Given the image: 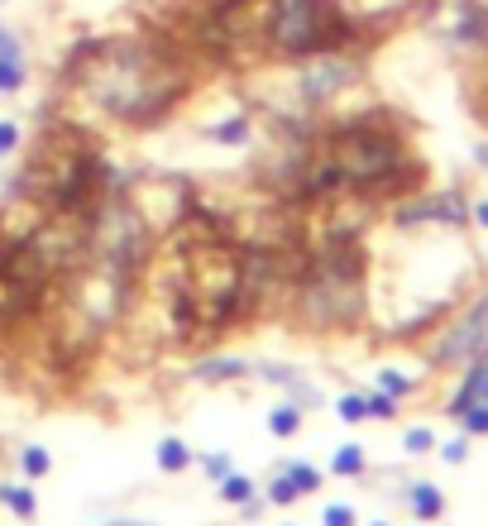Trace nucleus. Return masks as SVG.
<instances>
[{
  "label": "nucleus",
  "mask_w": 488,
  "mask_h": 526,
  "mask_svg": "<svg viewBox=\"0 0 488 526\" xmlns=\"http://www.w3.org/2000/svg\"><path fill=\"white\" fill-rule=\"evenodd\" d=\"M244 517H249V522H259V517H264V503H259V498H249V503H244Z\"/></svg>",
  "instance_id": "2f4dec72"
},
{
  "label": "nucleus",
  "mask_w": 488,
  "mask_h": 526,
  "mask_svg": "<svg viewBox=\"0 0 488 526\" xmlns=\"http://www.w3.org/2000/svg\"><path fill=\"white\" fill-rule=\"evenodd\" d=\"M398 225H465L469 220V206L460 192H436V197H417V201H402L398 206Z\"/></svg>",
  "instance_id": "0eeeda50"
},
{
  "label": "nucleus",
  "mask_w": 488,
  "mask_h": 526,
  "mask_svg": "<svg viewBox=\"0 0 488 526\" xmlns=\"http://www.w3.org/2000/svg\"><path fill=\"white\" fill-rule=\"evenodd\" d=\"M187 464H192V450H187L182 440H173V436L158 440V469H163V474H182Z\"/></svg>",
  "instance_id": "f8f14e48"
},
{
  "label": "nucleus",
  "mask_w": 488,
  "mask_h": 526,
  "mask_svg": "<svg viewBox=\"0 0 488 526\" xmlns=\"http://www.w3.org/2000/svg\"><path fill=\"white\" fill-rule=\"evenodd\" d=\"M288 479L297 483V493H316V488L326 483L321 474H316V469H311V464H292V469H288Z\"/></svg>",
  "instance_id": "412c9836"
},
{
  "label": "nucleus",
  "mask_w": 488,
  "mask_h": 526,
  "mask_svg": "<svg viewBox=\"0 0 488 526\" xmlns=\"http://www.w3.org/2000/svg\"><path fill=\"white\" fill-rule=\"evenodd\" d=\"M20 464H24V474H29V479H44L48 469H53V460H48L44 445H24V450H20Z\"/></svg>",
  "instance_id": "f3484780"
},
{
  "label": "nucleus",
  "mask_w": 488,
  "mask_h": 526,
  "mask_svg": "<svg viewBox=\"0 0 488 526\" xmlns=\"http://www.w3.org/2000/svg\"><path fill=\"white\" fill-rule=\"evenodd\" d=\"M240 373H244L240 359H206L197 369V378H211V383H216V378H240Z\"/></svg>",
  "instance_id": "6ab92c4d"
},
{
  "label": "nucleus",
  "mask_w": 488,
  "mask_h": 526,
  "mask_svg": "<svg viewBox=\"0 0 488 526\" xmlns=\"http://www.w3.org/2000/svg\"><path fill=\"white\" fill-rule=\"evenodd\" d=\"M431 445H436V436H431L426 426H412V431L402 436V450H407V455H426Z\"/></svg>",
  "instance_id": "5701e85b"
},
{
  "label": "nucleus",
  "mask_w": 488,
  "mask_h": 526,
  "mask_svg": "<svg viewBox=\"0 0 488 526\" xmlns=\"http://www.w3.org/2000/svg\"><path fill=\"white\" fill-rule=\"evenodd\" d=\"M321 154L331 158V168L340 173V187L345 192H359V197H402L407 187L422 182V168L412 163L402 134L393 125H383L374 115H359V120H345L326 130L321 139Z\"/></svg>",
  "instance_id": "7ed1b4c3"
},
{
  "label": "nucleus",
  "mask_w": 488,
  "mask_h": 526,
  "mask_svg": "<svg viewBox=\"0 0 488 526\" xmlns=\"http://www.w3.org/2000/svg\"><path fill=\"white\" fill-rule=\"evenodd\" d=\"M378 383H383V393H393V397H407V393H412V378H402V373H393V369L378 373Z\"/></svg>",
  "instance_id": "a878e982"
},
{
  "label": "nucleus",
  "mask_w": 488,
  "mask_h": 526,
  "mask_svg": "<svg viewBox=\"0 0 488 526\" xmlns=\"http://www.w3.org/2000/svg\"><path fill=\"white\" fill-rule=\"evenodd\" d=\"M297 316L311 330H345L364 316V254L350 240L321 244L297 273Z\"/></svg>",
  "instance_id": "20e7f679"
},
{
  "label": "nucleus",
  "mask_w": 488,
  "mask_h": 526,
  "mask_svg": "<svg viewBox=\"0 0 488 526\" xmlns=\"http://www.w3.org/2000/svg\"><path fill=\"white\" fill-rule=\"evenodd\" d=\"M20 149V125L15 120H0V158H10Z\"/></svg>",
  "instance_id": "bb28decb"
},
{
  "label": "nucleus",
  "mask_w": 488,
  "mask_h": 526,
  "mask_svg": "<svg viewBox=\"0 0 488 526\" xmlns=\"http://www.w3.org/2000/svg\"><path fill=\"white\" fill-rule=\"evenodd\" d=\"M297 498H302V493H297V483H292L288 474H283V479H273V488H268V503H278V507H292Z\"/></svg>",
  "instance_id": "4be33fe9"
},
{
  "label": "nucleus",
  "mask_w": 488,
  "mask_h": 526,
  "mask_svg": "<svg viewBox=\"0 0 488 526\" xmlns=\"http://www.w3.org/2000/svg\"><path fill=\"white\" fill-rule=\"evenodd\" d=\"M479 402H488V354H474V369L465 373L460 393L450 402V417H465L469 407H479Z\"/></svg>",
  "instance_id": "9d476101"
},
{
  "label": "nucleus",
  "mask_w": 488,
  "mask_h": 526,
  "mask_svg": "<svg viewBox=\"0 0 488 526\" xmlns=\"http://www.w3.org/2000/svg\"><path fill=\"white\" fill-rule=\"evenodd\" d=\"M221 498H225V503H235V507H244L249 498H254V479H244V474L230 469V474L221 479Z\"/></svg>",
  "instance_id": "dca6fc26"
},
{
  "label": "nucleus",
  "mask_w": 488,
  "mask_h": 526,
  "mask_svg": "<svg viewBox=\"0 0 488 526\" xmlns=\"http://www.w3.org/2000/svg\"><path fill=\"white\" fill-rule=\"evenodd\" d=\"M484 340H488V297L479 307L469 311L460 326L445 335V345L436 350V359H460V354H484Z\"/></svg>",
  "instance_id": "6e6552de"
},
{
  "label": "nucleus",
  "mask_w": 488,
  "mask_h": 526,
  "mask_svg": "<svg viewBox=\"0 0 488 526\" xmlns=\"http://www.w3.org/2000/svg\"><path fill=\"white\" fill-rule=\"evenodd\" d=\"M460 421H465V431H469V436H488V402L469 407V412H465Z\"/></svg>",
  "instance_id": "393cba45"
},
{
  "label": "nucleus",
  "mask_w": 488,
  "mask_h": 526,
  "mask_svg": "<svg viewBox=\"0 0 488 526\" xmlns=\"http://www.w3.org/2000/svg\"><path fill=\"white\" fill-rule=\"evenodd\" d=\"M412 512H417L422 522H436V517L445 512L441 488H431V483H412Z\"/></svg>",
  "instance_id": "9b49d317"
},
{
  "label": "nucleus",
  "mask_w": 488,
  "mask_h": 526,
  "mask_svg": "<svg viewBox=\"0 0 488 526\" xmlns=\"http://www.w3.org/2000/svg\"><path fill=\"white\" fill-rule=\"evenodd\" d=\"M201 464H206V474H211L216 483L230 474V455H201Z\"/></svg>",
  "instance_id": "c85d7f7f"
},
{
  "label": "nucleus",
  "mask_w": 488,
  "mask_h": 526,
  "mask_svg": "<svg viewBox=\"0 0 488 526\" xmlns=\"http://www.w3.org/2000/svg\"><path fill=\"white\" fill-rule=\"evenodd\" d=\"M335 412H340V421H364L369 412H364V397L359 393H345L340 402H335Z\"/></svg>",
  "instance_id": "b1692460"
},
{
  "label": "nucleus",
  "mask_w": 488,
  "mask_h": 526,
  "mask_svg": "<svg viewBox=\"0 0 488 526\" xmlns=\"http://www.w3.org/2000/svg\"><path fill=\"white\" fill-rule=\"evenodd\" d=\"M441 455H445L450 464H460V460L469 455V445H465V440H445V445H441Z\"/></svg>",
  "instance_id": "c756f323"
},
{
  "label": "nucleus",
  "mask_w": 488,
  "mask_h": 526,
  "mask_svg": "<svg viewBox=\"0 0 488 526\" xmlns=\"http://www.w3.org/2000/svg\"><path fill=\"white\" fill-rule=\"evenodd\" d=\"M211 139H216V144H230V149H235V144H249V120H244V115L221 120V125H211Z\"/></svg>",
  "instance_id": "4468645a"
},
{
  "label": "nucleus",
  "mask_w": 488,
  "mask_h": 526,
  "mask_svg": "<svg viewBox=\"0 0 488 526\" xmlns=\"http://www.w3.org/2000/svg\"><path fill=\"white\" fill-rule=\"evenodd\" d=\"M474 158H479V163H488V144H479V149H474Z\"/></svg>",
  "instance_id": "473e14b6"
},
{
  "label": "nucleus",
  "mask_w": 488,
  "mask_h": 526,
  "mask_svg": "<svg viewBox=\"0 0 488 526\" xmlns=\"http://www.w3.org/2000/svg\"><path fill=\"white\" fill-rule=\"evenodd\" d=\"M297 426H302V412H297L292 402H283V407L268 412V431H273V436H297Z\"/></svg>",
  "instance_id": "2eb2a0df"
},
{
  "label": "nucleus",
  "mask_w": 488,
  "mask_h": 526,
  "mask_svg": "<svg viewBox=\"0 0 488 526\" xmlns=\"http://www.w3.org/2000/svg\"><path fill=\"white\" fill-rule=\"evenodd\" d=\"M321 526H355V507H345V503H335L321 512Z\"/></svg>",
  "instance_id": "cd10ccee"
},
{
  "label": "nucleus",
  "mask_w": 488,
  "mask_h": 526,
  "mask_svg": "<svg viewBox=\"0 0 488 526\" xmlns=\"http://www.w3.org/2000/svg\"><path fill=\"white\" fill-rule=\"evenodd\" d=\"M24 82H29V63H24L20 34L0 24V91H5V96H15Z\"/></svg>",
  "instance_id": "1a4fd4ad"
},
{
  "label": "nucleus",
  "mask_w": 488,
  "mask_h": 526,
  "mask_svg": "<svg viewBox=\"0 0 488 526\" xmlns=\"http://www.w3.org/2000/svg\"><path fill=\"white\" fill-rule=\"evenodd\" d=\"M364 412L378 417V421L398 417V397H393V393H369V397H364Z\"/></svg>",
  "instance_id": "aec40b11"
},
{
  "label": "nucleus",
  "mask_w": 488,
  "mask_h": 526,
  "mask_svg": "<svg viewBox=\"0 0 488 526\" xmlns=\"http://www.w3.org/2000/svg\"><path fill=\"white\" fill-rule=\"evenodd\" d=\"M469 220H474V225H484V230H488V201H479V206H469Z\"/></svg>",
  "instance_id": "7c9ffc66"
},
{
  "label": "nucleus",
  "mask_w": 488,
  "mask_h": 526,
  "mask_svg": "<svg viewBox=\"0 0 488 526\" xmlns=\"http://www.w3.org/2000/svg\"><path fill=\"white\" fill-rule=\"evenodd\" d=\"M0 503H10V507H15V512L24 517V522L39 512V498H34L29 488H0Z\"/></svg>",
  "instance_id": "a211bd4d"
},
{
  "label": "nucleus",
  "mask_w": 488,
  "mask_h": 526,
  "mask_svg": "<svg viewBox=\"0 0 488 526\" xmlns=\"http://www.w3.org/2000/svg\"><path fill=\"white\" fill-rule=\"evenodd\" d=\"M115 526H130V522H115Z\"/></svg>",
  "instance_id": "72a5a7b5"
},
{
  "label": "nucleus",
  "mask_w": 488,
  "mask_h": 526,
  "mask_svg": "<svg viewBox=\"0 0 488 526\" xmlns=\"http://www.w3.org/2000/svg\"><path fill=\"white\" fill-rule=\"evenodd\" d=\"M67 77L101 115L134 130L158 125L192 91V67L182 58V48L163 34H125V39L82 44L72 53Z\"/></svg>",
  "instance_id": "f257e3e1"
},
{
  "label": "nucleus",
  "mask_w": 488,
  "mask_h": 526,
  "mask_svg": "<svg viewBox=\"0 0 488 526\" xmlns=\"http://www.w3.org/2000/svg\"><path fill=\"white\" fill-rule=\"evenodd\" d=\"M374 526H388V522H374Z\"/></svg>",
  "instance_id": "f704fd0d"
},
{
  "label": "nucleus",
  "mask_w": 488,
  "mask_h": 526,
  "mask_svg": "<svg viewBox=\"0 0 488 526\" xmlns=\"http://www.w3.org/2000/svg\"><path fill=\"white\" fill-rule=\"evenodd\" d=\"M359 39V20L340 0H268L264 44L288 58L307 63L316 53H345Z\"/></svg>",
  "instance_id": "39448f33"
},
{
  "label": "nucleus",
  "mask_w": 488,
  "mask_h": 526,
  "mask_svg": "<svg viewBox=\"0 0 488 526\" xmlns=\"http://www.w3.org/2000/svg\"><path fill=\"white\" fill-rule=\"evenodd\" d=\"M182 278L173 283V321L178 335H216L240 321V273H244V244L225 240L221 225L206 220V235L178 254Z\"/></svg>",
  "instance_id": "f03ea898"
},
{
  "label": "nucleus",
  "mask_w": 488,
  "mask_h": 526,
  "mask_svg": "<svg viewBox=\"0 0 488 526\" xmlns=\"http://www.w3.org/2000/svg\"><path fill=\"white\" fill-rule=\"evenodd\" d=\"M331 469L340 474V479H359V474H364V450H359V445H340Z\"/></svg>",
  "instance_id": "ddd939ff"
},
{
  "label": "nucleus",
  "mask_w": 488,
  "mask_h": 526,
  "mask_svg": "<svg viewBox=\"0 0 488 526\" xmlns=\"http://www.w3.org/2000/svg\"><path fill=\"white\" fill-rule=\"evenodd\" d=\"M355 77H359L355 58H345V53H316V58H307L302 72H297V91H302L307 106H321V101L340 96Z\"/></svg>",
  "instance_id": "423d86ee"
}]
</instances>
